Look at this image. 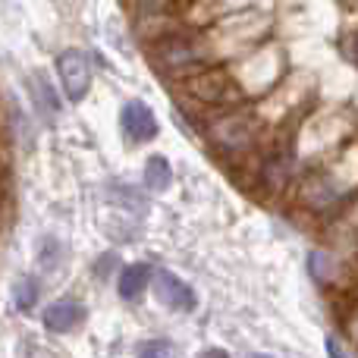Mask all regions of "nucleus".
<instances>
[{"label": "nucleus", "mask_w": 358, "mask_h": 358, "mask_svg": "<svg viewBox=\"0 0 358 358\" xmlns=\"http://www.w3.org/2000/svg\"><path fill=\"white\" fill-rule=\"evenodd\" d=\"M57 73H60L63 92H66V98L73 104L88 94V88H92V63H88V57L82 50H76V48L63 50L57 57Z\"/></svg>", "instance_id": "nucleus-1"}, {"label": "nucleus", "mask_w": 358, "mask_h": 358, "mask_svg": "<svg viewBox=\"0 0 358 358\" xmlns=\"http://www.w3.org/2000/svg\"><path fill=\"white\" fill-rule=\"evenodd\" d=\"M120 129L129 145H142L157 136V117L145 101H129L120 113Z\"/></svg>", "instance_id": "nucleus-2"}, {"label": "nucleus", "mask_w": 358, "mask_h": 358, "mask_svg": "<svg viewBox=\"0 0 358 358\" xmlns=\"http://www.w3.org/2000/svg\"><path fill=\"white\" fill-rule=\"evenodd\" d=\"M155 296L161 299V305L173 311H192L195 308V292L189 283L176 277L170 271H155Z\"/></svg>", "instance_id": "nucleus-3"}, {"label": "nucleus", "mask_w": 358, "mask_h": 358, "mask_svg": "<svg viewBox=\"0 0 358 358\" xmlns=\"http://www.w3.org/2000/svg\"><path fill=\"white\" fill-rule=\"evenodd\" d=\"M85 317H88V311H85L82 302H76V299H60V302H54V305L44 308L41 321H44V327L54 330V334H69V330L82 327Z\"/></svg>", "instance_id": "nucleus-4"}, {"label": "nucleus", "mask_w": 358, "mask_h": 358, "mask_svg": "<svg viewBox=\"0 0 358 358\" xmlns=\"http://www.w3.org/2000/svg\"><path fill=\"white\" fill-rule=\"evenodd\" d=\"M151 280V267L148 264H129L120 271V280H117V292L123 302H136L138 296L145 292V286H148Z\"/></svg>", "instance_id": "nucleus-5"}, {"label": "nucleus", "mask_w": 358, "mask_h": 358, "mask_svg": "<svg viewBox=\"0 0 358 358\" xmlns=\"http://www.w3.org/2000/svg\"><path fill=\"white\" fill-rule=\"evenodd\" d=\"M145 189H151V192H167L170 189V179H173V173H170V161L167 157H161V155H155V157H148L145 161Z\"/></svg>", "instance_id": "nucleus-6"}, {"label": "nucleus", "mask_w": 358, "mask_h": 358, "mask_svg": "<svg viewBox=\"0 0 358 358\" xmlns=\"http://www.w3.org/2000/svg\"><path fill=\"white\" fill-rule=\"evenodd\" d=\"M192 92L201 101H223L229 92V82H227V76H220V73H201L192 82Z\"/></svg>", "instance_id": "nucleus-7"}, {"label": "nucleus", "mask_w": 358, "mask_h": 358, "mask_svg": "<svg viewBox=\"0 0 358 358\" xmlns=\"http://www.w3.org/2000/svg\"><path fill=\"white\" fill-rule=\"evenodd\" d=\"M29 88L35 92V104H38V110H41L44 117H57V110H60V101L54 98V88H50L48 76L31 73V76H29Z\"/></svg>", "instance_id": "nucleus-8"}, {"label": "nucleus", "mask_w": 358, "mask_h": 358, "mask_svg": "<svg viewBox=\"0 0 358 358\" xmlns=\"http://www.w3.org/2000/svg\"><path fill=\"white\" fill-rule=\"evenodd\" d=\"M13 302H16L19 311L35 308V302H38V280L35 277H19L16 286H13Z\"/></svg>", "instance_id": "nucleus-9"}, {"label": "nucleus", "mask_w": 358, "mask_h": 358, "mask_svg": "<svg viewBox=\"0 0 358 358\" xmlns=\"http://www.w3.org/2000/svg\"><path fill=\"white\" fill-rule=\"evenodd\" d=\"M138 358H176V346L170 340H148L138 349Z\"/></svg>", "instance_id": "nucleus-10"}, {"label": "nucleus", "mask_w": 358, "mask_h": 358, "mask_svg": "<svg viewBox=\"0 0 358 358\" xmlns=\"http://www.w3.org/2000/svg\"><path fill=\"white\" fill-rule=\"evenodd\" d=\"M57 255H60V242H57V239H48V242H44V248H41V255H38V258H41V264L48 267V271H54Z\"/></svg>", "instance_id": "nucleus-11"}, {"label": "nucleus", "mask_w": 358, "mask_h": 358, "mask_svg": "<svg viewBox=\"0 0 358 358\" xmlns=\"http://www.w3.org/2000/svg\"><path fill=\"white\" fill-rule=\"evenodd\" d=\"M311 267H315V277L317 280H327L330 277V271H327V267H330V258H327V255H311Z\"/></svg>", "instance_id": "nucleus-12"}, {"label": "nucleus", "mask_w": 358, "mask_h": 358, "mask_svg": "<svg viewBox=\"0 0 358 358\" xmlns=\"http://www.w3.org/2000/svg\"><path fill=\"white\" fill-rule=\"evenodd\" d=\"M327 355L330 358H352L346 349L340 346V340H336V336H327Z\"/></svg>", "instance_id": "nucleus-13"}, {"label": "nucleus", "mask_w": 358, "mask_h": 358, "mask_svg": "<svg viewBox=\"0 0 358 358\" xmlns=\"http://www.w3.org/2000/svg\"><path fill=\"white\" fill-rule=\"evenodd\" d=\"M198 358H229V352H223V349H204Z\"/></svg>", "instance_id": "nucleus-14"}, {"label": "nucleus", "mask_w": 358, "mask_h": 358, "mask_svg": "<svg viewBox=\"0 0 358 358\" xmlns=\"http://www.w3.org/2000/svg\"><path fill=\"white\" fill-rule=\"evenodd\" d=\"M349 60H352L355 66H358V35L352 38V41H349Z\"/></svg>", "instance_id": "nucleus-15"}, {"label": "nucleus", "mask_w": 358, "mask_h": 358, "mask_svg": "<svg viewBox=\"0 0 358 358\" xmlns=\"http://www.w3.org/2000/svg\"><path fill=\"white\" fill-rule=\"evenodd\" d=\"M148 6H164V3H170V0H145Z\"/></svg>", "instance_id": "nucleus-16"}, {"label": "nucleus", "mask_w": 358, "mask_h": 358, "mask_svg": "<svg viewBox=\"0 0 358 358\" xmlns=\"http://www.w3.org/2000/svg\"><path fill=\"white\" fill-rule=\"evenodd\" d=\"M255 358H271V355H255Z\"/></svg>", "instance_id": "nucleus-17"}, {"label": "nucleus", "mask_w": 358, "mask_h": 358, "mask_svg": "<svg viewBox=\"0 0 358 358\" xmlns=\"http://www.w3.org/2000/svg\"><path fill=\"white\" fill-rule=\"evenodd\" d=\"M355 336H358V324H355Z\"/></svg>", "instance_id": "nucleus-18"}]
</instances>
